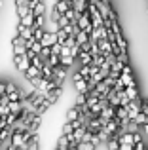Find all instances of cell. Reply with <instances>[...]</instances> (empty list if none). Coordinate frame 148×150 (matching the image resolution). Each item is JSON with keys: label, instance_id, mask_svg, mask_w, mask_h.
<instances>
[{"label": "cell", "instance_id": "obj_1", "mask_svg": "<svg viewBox=\"0 0 148 150\" xmlns=\"http://www.w3.org/2000/svg\"><path fill=\"white\" fill-rule=\"evenodd\" d=\"M11 51H13V55H27V40L23 36H19V34H15L13 38H11Z\"/></svg>", "mask_w": 148, "mask_h": 150}, {"label": "cell", "instance_id": "obj_2", "mask_svg": "<svg viewBox=\"0 0 148 150\" xmlns=\"http://www.w3.org/2000/svg\"><path fill=\"white\" fill-rule=\"evenodd\" d=\"M13 63H15V67L19 69V72H23L25 74L27 70L30 69V59H29V55H13Z\"/></svg>", "mask_w": 148, "mask_h": 150}, {"label": "cell", "instance_id": "obj_3", "mask_svg": "<svg viewBox=\"0 0 148 150\" xmlns=\"http://www.w3.org/2000/svg\"><path fill=\"white\" fill-rule=\"evenodd\" d=\"M57 42H59V36H57V33H46L40 44L44 46V48H51V46L57 44Z\"/></svg>", "mask_w": 148, "mask_h": 150}, {"label": "cell", "instance_id": "obj_4", "mask_svg": "<svg viewBox=\"0 0 148 150\" xmlns=\"http://www.w3.org/2000/svg\"><path fill=\"white\" fill-rule=\"evenodd\" d=\"M74 88H76L78 91L82 93V95H85V93H87V82L82 78V74H80V72L74 74Z\"/></svg>", "mask_w": 148, "mask_h": 150}, {"label": "cell", "instance_id": "obj_5", "mask_svg": "<svg viewBox=\"0 0 148 150\" xmlns=\"http://www.w3.org/2000/svg\"><path fill=\"white\" fill-rule=\"evenodd\" d=\"M17 34H19V36H23L25 40H30V38H34L32 27H25V25H21V23L17 25Z\"/></svg>", "mask_w": 148, "mask_h": 150}, {"label": "cell", "instance_id": "obj_6", "mask_svg": "<svg viewBox=\"0 0 148 150\" xmlns=\"http://www.w3.org/2000/svg\"><path fill=\"white\" fill-rule=\"evenodd\" d=\"M23 110H25L23 101H11V103H10V112H11V114H15V116H21Z\"/></svg>", "mask_w": 148, "mask_h": 150}, {"label": "cell", "instance_id": "obj_7", "mask_svg": "<svg viewBox=\"0 0 148 150\" xmlns=\"http://www.w3.org/2000/svg\"><path fill=\"white\" fill-rule=\"evenodd\" d=\"M34 21H36V15H34L32 11H30V13H27L25 17L19 19V23H21V25H25V27H34Z\"/></svg>", "mask_w": 148, "mask_h": 150}, {"label": "cell", "instance_id": "obj_8", "mask_svg": "<svg viewBox=\"0 0 148 150\" xmlns=\"http://www.w3.org/2000/svg\"><path fill=\"white\" fill-rule=\"evenodd\" d=\"M72 10L82 15L84 10H85V0H72Z\"/></svg>", "mask_w": 148, "mask_h": 150}, {"label": "cell", "instance_id": "obj_9", "mask_svg": "<svg viewBox=\"0 0 148 150\" xmlns=\"http://www.w3.org/2000/svg\"><path fill=\"white\" fill-rule=\"evenodd\" d=\"M78 118H80V114H78V106H74L67 112V122H76Z\"/></svg>", "mask_w": 148, "mask_h": 150}, {"label": "cell", "instance_id": "obj_10", "mask_svg": "<svg viewBox=\"0 0 148 150\" xmlns=\"http://www.w3.org/2000/svg\"><path fill=\"white\" fill-rule=\"evenodd\" d=\"M6 91H8V84L6 82H0V95H6Z\"/></svg>", "mask_w": 148, "mask_h": 150}, {"label": "cell", "instance_id": "obj_11", "mask_svg": "<svg viewBox=\"0 0 148 150\" xmlns=\"http://www.w3.org/2000/svg\"><path fill=\"white\" fill-rule=\"evenodd\" d=\"M55 150H59V148H55Z\"/></svg>", "mask_w": 148, "mask_h": 150}]
</instances>
